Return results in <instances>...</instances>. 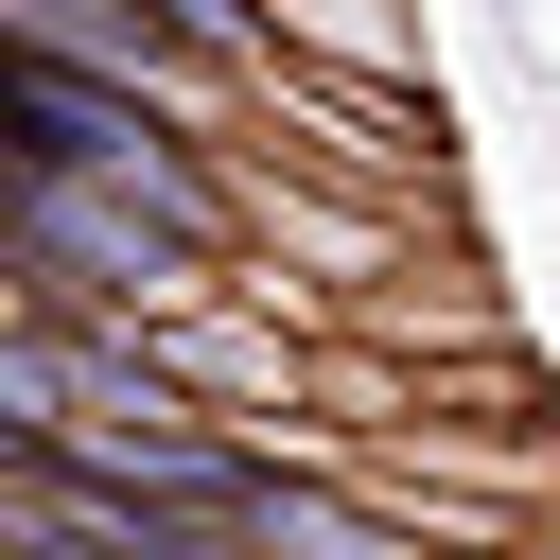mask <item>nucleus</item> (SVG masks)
<instances>
[{
	"label": "nucleus",
	"instance_id": "obj_1",
	"mask_svg": "<svg viewBox=\"0 0 560 560\" xmlns=\"http://www.w3.org/2000/svg\"><path fill=\"white\" fill-rule=\"evenodd\" d=\"M0 262L70 280V298H105V315H175V298H210V245H192L158 192H122V175H18Z\"/></svg>",
	"mask_w": 560,
	"mask_h": 560
}]
</instances>
